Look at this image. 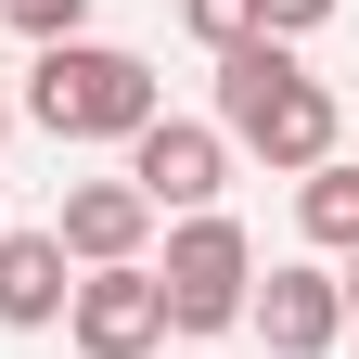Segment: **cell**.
I'll use <instances>...</instances> for the list:
<instances>
[{"instance_id":"9c48e42d","label":"cell","mask_w":359,"mask_h":359,"mask_svg":"<svg viewBox=\"0 0 359 359\" xmlns=\"http://www.w3.org/2000/svg\"><path fill=\"white\" fill-rule=\"evenodd\" d=\"M295 244L308 257H359V154L295 167Z\"/></svg>"},{"instance_id":"7c38bea8","label":"cell","mask_w":359,"mask_h":359,"mask_svg":"<svg viewBox=\"0 0 359 359\" xmlns=\"http://www.w3.org/2000/svg\"><path fill=\"white\" fill-rule=\"evenodd\" d=\"M334 0H257V39H321Z\"/></svg>"},{"instance_id":"7a4b0ae2","label":"cell","mask_w":359,"mask_h":359,"mask_svg":"<svg viewBox=\"0 0 359 359\" xmlns=\"http://www.w3.org/2000/svg\"><path fill=\"white\" fill-rule=\"evenodd\" d=\"M26 128H52V142H128V128H154V65L142 52H116V39H52L26 77Z\"/></svg>"},{"instance_id":"4fadbf2b","label":"cell","mask_w":359,"mask_h":359,"mask_svg":"<svg viewBox=\"0 0 359 359\" xmlns=\"http://www.w3.org/2000/svg\"><path fill=\"white\" fill-rule=\"evenodd\" d=\"M334 295H346V334H359V257H346V269H334Z\"/></svg>"},{"instance_id":"3957f363","label":"cell","mask_w":359,"mask_h":359,"mask_svg":"<svg viewBox=\"0 0 359 359\" xmlns=\"http://www.w3.org/2000/svg\"><path fill=\"white\" fill-rule=\"evenodd\" d=\"M154 295H167V334H231L244 321V295H257V244H244V218H218V205H193V218H167V257H154Z\"/></svg>"},{"instance_id":"5b68a950","label":"cell","mask_w":359,"mask_h":359,"mask_svg":"<svg viewBox=\"0 0 359 359\" xmlns=\"http://www.w3.org/2000/svg\"><path fill=\"white\" fill-rule=\"evenodd\" d=\"M218 180H231V142H218L205 116H154V128H128V193H142L154 218L218 205Z\"/></svg>"},{"instance_id":"5bb4252c","label":"cell","mask_w":359,"mask_h":359,"mask_svg":"<svg viewBox=\"0 0 359 359\" xmlns=\"http://www.w3.org/2000/svg\"><path fill=\"white\" fill-rule=\"evenodd\" d=\"M0 142H13V90H0Z\"/></svg>"},{"instance_id":"52a82bcc","label":"cell","mask_w":359,"mask_h":359,"mask_svg":"<svg viewBox=\"0 0 359 359\" xmlns=\"http://www.w3.org/2000/svg\"><path fill=\"white\" fill-rule=\"evenodd\" d=\"M52 244L77 269H116V257H142L154 244V205L128 193V180H65V205H52Z\"/></svg>"},{"instance_id":"277c9868","label":"cell","mask_w":359,"mask_h":359,"mask_svg":"<svg viewBox=\"0 0 359 359\" xmlns=\"http://www.w3.org/2000/svg\"><path fill=\"white\" fill-rule=\"evenodd\" d=\"M65 334H77V359H154V346H167V295H154V257L77 269V295H65Z\"/></svg>"},{"instance_id":"8fae6325","label":"cell","mask_w":359,"mask_h":359,"mask_svg":"<svg viewBox=\"0 0 359 359\" xmlns=\"http://www.w3.org/2000/svg\"><path fill=\"white\" fill-rule=\"evenodd\" d=\"M180 26H193L205 52H244V39H257V0H180Z\"/></svg>"},{"instance_id":"ba28073f","label":"cell","mask_w":359,"mask_h":359,"mask_svg":"<svg viewBox=\"0 0 359 359\" xmlns=\"http://www.w3.org/2000/svg\"><path fill=\"white\" fill-rule=\"evenodd\" d=\"M77 295V257L52 231H0V334H52Z\"/></svg>"},{"instance_id":"6da1fadb","label":"cell","mask_w":359,"mask_h":359,"mask_svg":"<svg viewBox=\"0 0 359 359\" xmlns=\"http://www.w3.org/2000/svg\"><path fill=\"white\" fill-rule=\"evenodd\" d=\"M218 142L231 154H257V167H321L334 142H346V103H334V77H308V52L295 39H244V52H218Z\"/></svg>"},{"instance_id":"8992f818","label":"cell","mask_w":359,"mask_h":359,"mask_svg":"<svg viewBox=\"0 0 359 359\" xmlns=\"http://www.w3.org/2000/svg\"><path fill=\"white\" fill-rule=\"evenodd\" d=\"M244 321H257L269 359H334V346H346V295H334V269H321V257H283V269H257Z\"/></svg>"},{"instance_id":"30bf717a","label":"cell","mask_w":359,"mask_h":359,"mask_svg":"<svg viewBox=\"0 0 359 359\" xmlns=\"http://www.w3.org/2000/svg\"><path fill=\"white\" fill-rule=\"evenodd\" d=\"M0 26L52 52V39H90V0H0Z\"/></svg>"}]
</instances>
